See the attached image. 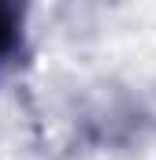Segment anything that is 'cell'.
<instances>
[{
    "mask_svg": "<svg viewBox=\"0 0 156 160\" xmlns=\"http://www.w3.org/2000/svg\"><path fill=\"white\" fill-rule=\"evenodd\" d=\"M15 34H19V11L11 0H0V56L15 45Z\"/></svg>",
    "mask_w": 156,
    "mask_h": 160,
    "instance_id": "6da1fadb",
    "label": "cell"
}]
</instances>
